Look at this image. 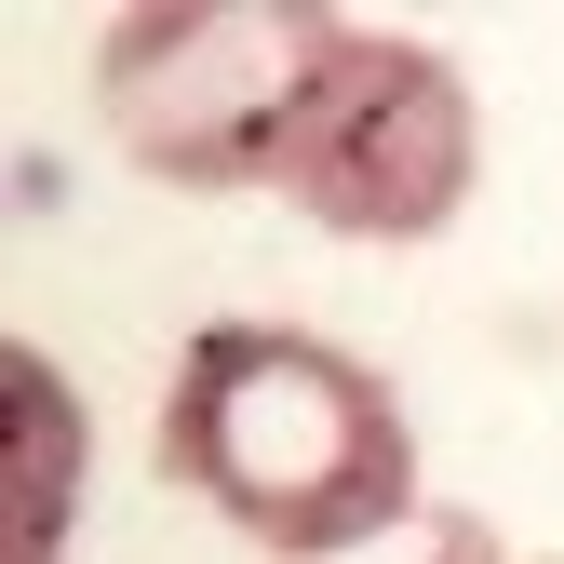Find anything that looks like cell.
Wrapping results in <instances>:
<instances>
[{
  "label": "cell",
  "instance_id": "3957f363",
  "mask_svg": "<svg viewBox=\"0 0 564 564\" xmlns=\"http://www.w3.org/2000/svg\"><path fill=\"white\" fill-rule=\"evenodd\" d=\"M484 188V95L444 41L349 14L310 67V108L282 134L269 202L310 216L323 242H444Z\"/></svg>",
  "mask_w": 564,
  "mask_h": 564
},
{
  "label": "cell",
  "instance_id": "7a4b0ae2",
  "mask_svg": "<svg viewBox=\"0 0 564 564\" xmlns=\"http://www.w3.org/2000/svg\"><path fill=\"white\" fill-rule=\"evenodd\" d=\"M336 28V0H134L95 28V134L149 188L242 202L282 175V134Z\"/></svg>",
  "mask_w": 564,
  "mask_h": 564
},
{
  "label": "cell",
  "instance_id": "277c9868",
  "mask_svg": "<svg viewBox=\"0 0 564 564\" xmlns=\"http://www.w3.org/2000/svg\"><path fill=\"white\" fill-rule=\"evenodd\" d=\"M14 431H28V564H67V511H82V390L54 377V349H14Z\"/></svg>",
  "mask_w": 564,
  "mask_h": 564
},
{
  "label": "cell",
  "instance_id": "5b68a950",
  "mask_svg": "<svg viewBox=\"0 0 564 564\" xmlns=\"http://www.w3.org/2000/svg\"><path fill=\"white\" fill-rule=\"evenodd\" d=\"M364 564H524V551H511L498 524H470V511H416V524H403V538H377Z\"/></svg>",
  "mask_w": 564,
  "mask_h": 564
},
{
  "label": "cell",
  "instance_id": "6da1fadb",
  "mask_svg": "<svg viewBox=\"0 0 564 564\" xmlns=\"http://www.w3.org/2000/svg\"><path fill=\"white\" fill-rule=\"evenodd\" d=\"M162 484L269 564H364L416 511L403 390L310 323H202L162 377Z\"/></svg>",
  "mask_w": 564,
  "mask_h": 564
}]
</instances>
